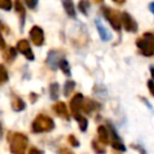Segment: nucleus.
Masks as SVG:
<instances>
[{
	"mask_svg": "<svg viewBox=\"0 0 154 154\" xmlns=\"http://www.w3.org/2000/svg\"><path fill=\"white\" fill-rule=\"evenodd\" d=\"M6 47V43H5V40H4V37H2V35L0 34V48L1 49H4Z\"/></svg>",
	"mask_w": 154,
	"mask_h": 154,
	"instance_id": "obj_31",
	"label": "nucleus"
},
{
	"mask_svg": "<svg viewBox=\"0 0 154 154\" xmlns=\"http://www.w3.org/2000/svg\"><path fill=\"white\" fill-rule=\"evenodd\" d=\"M82 106H83V95L81 93H78L70 101V107H71V111H72L73 116L78 114V112L82 109Z\"/></svg>",
	"mask_w": 154,
	"mask_h": 154,
	"instance_id": "obj_9",
	"label": "nucleus"
},
{
	"mask_svg": "<svg viewBox=\"0 0 154 154\" xmlns=\"http://www.w3.org/2000/svg\"><path fill=\"white\" fill-rule=\"evenodd\" d=\"M11 106H12L13 111L19 112V111H23L25 108V102L19 96H13L12 97V101H11Z\"/></svg>",
	"mask_w": 154,
	"mask_h": 154,
	"instance_id": "obj_14",
	"label": "nucleus"
},
{
	"mask_svg": "<svg viewBox=\"0 0 154 154\" xmlns=\"http://www.w3.org/2000/svg\"><path fill=\"white\" fill-rule=\"evenodd\" d=\"M91 146H93V149L96 152V154H105L106 149H105V147H103L102 144H100L99 142L93 141V142H91Z\"/></svg>",
	"mask_w": 154,
	"mask_h": 154,
	"instance_id": "obj_23",
	"label": "nucleus"
},
{
	"mask_svg": "<svg viewBox=\"0 0 154 154\" xmlns=\"http://www.w3.org/2000/svg\"><path fill=\"white\" fill-rule=\"evenodd\" d=\"M77 6H78V10H79L83 14H88V8H89V6H90L89 1H87V0H82V1L78 2Z\"/></svg>",
	"mask_w": 154,
	"mask_h": 154,
	"instance_id": "obj_21",
	"label": "nucleus"
},
{
	"mask_svg": "<svg viewBox=\"0 0 154 154\" xmlns=\"http://www.w3.org/2000/svg\"><path fill=\"white\" fill-rule=\"evenodd\" d=\"M136 45L143 55L150 57L154 54V35L153 34L146 32L143 35V37L137 38Z\"/></svg>",
	"mask_w": 154,
	"mask_h": 154,
	"instance_id": "obj_3",
	"label": "nucleus"
},
{
	"mask_svg": "<svg viewBox=\"0 0 154 154\" xmlns=\"http://www.w3.org/2000/svg\"><path fill=\"white\" fill-rule=\"evenodd\" d=\"M8 143L12 154H25L28 147V137L22 132H11L8 135Z\"/></svg>",
	"mask_w": 154,
	"mask_h": 154,
	"instance_id": "obj_1",
	"label": "nucleus"
},
{
	"mask_svg": "<svg viewBox=\"0 0 154 154\" xmlns=\"http://www.w3.org/2000/svg\"><path fill=\"white\" fill-rule=\"evenodd\" d=\"M16 55H17V51H16L13 47H8V48L5 51V53H4V58H5L7 61H12V60L16 58Z\"/></svg>",
	"mask_w": 154,
	"mask_h": 154,
	"instance_id": "obj_19",
	"label": "nucleus"
},
{
	"mask_svg": "<svg viewBox=\"0 0 154 154\" xmlns=\"http://www.w3.org/2000/svg\"><path fill=\"white\" fill-rule=\"evenodd\" d=\"M75 119L78 122V125H79L81 131H85L87 128H88V120H87V118L83 117V116H81V114L78 113V114L75 116Z\"/></svg>",
	"mask_w": 154,
	"mask_h": 154,
	"instance_id": "obj_17",
	"label": "nucleus"
},
{
	"mask_svg": "<svg viewBox=\"0 0 154 154\" xmlns=\"http://www.w3.org/2000/svg\"><path fill=\"white\" fill-rule=\"evenodd\" d=\"M95 25H96L97 32H99V35H100V37H101L102 41H109L112 38V34L102 25V23H101L100 19H95Z\"/></svg>",
	"mask_w": 154,
	"mask_h": 154,
	"instance_id": "obj_10",
	"label": "nucleus"
},
{
	"mask_svg": "<svg viewBox=\"0 0 154 154\" xmlns=\"http://www.w3.org/2000/svg\"><path fill=\"white\" fill-rule=\"evenodd\" d=\"M148 89H149V91L153 94V96H154V82L153 81H148Z\"/></svg>",
	"mask_w": 154,
	"mask_h": 154,
	"instance_id": "obj_29",
	"label": "nucleus"
},
{
	"mask_svg": "<svg viewBox=\"0 0 154 154\" xmlns=\"http://www.w3.org/2000/svg\"><path fill=\"white\" fill-rule=\"evenodd\" d=\"M61 153L63 154H72L70 150H67V149H61Z\"/></svg>",
	"mask_w": 154,
	"mask_h": 154,
	"instance_id": "obj_34",
	"label": "nucleus"
},
{
	"mask_svg": "<svg viewBox=\"0 0 154 154\" xmlns=\"http://www.w3.org/2000/svg\"><path fill=\"white\" fill-rule=\"evenodd\" d=\"M17 51L19 53H22L28 60H34V53L30 48V45H29V41L26 40H19L17 42Z\"/></svg>",
	"mask_w": 154,
	"mask_h": 154,
	"instance_id": "obj_8",
	"label": "nucleus"
},
{
	"mask_svg": "<svg viewBox=\"0 0 154 154\" xmlns=\"http://www.w3.org/2000/svg\"><path fill=\"white\" fill-rule=\"evenodd\" d=\"M102 13H103L105 18L108 20V23L112 25V28L114 30L119 31L120 28H122V19H120L119 13L116 10H113L111 7H107V6L102 7Z\"/></svg>",
	"mask_w": 154,
	"mask_h": 154,
	"instance_id": "obj_4",
	"label": "nucleus"
},
{
	"mask_svg": "<svg viewBox=\"0 0 154 154\" xmlns=\"http://www.w3.org/2000/svg\"><path fill=\"white\" fill-rule=\"evenodd\" d=\"M94 107H95V103H94L93 101H90V100H87V101H85V103H83L82 109H83L84 112L89 113V112H91V111L94 109Z\"/></svg>",
	"mask_w": 154,
	"mask_h": 154,
	"instance_id": "obj_24",
	"label": "nucleus"
},
{
	"mask_svg": "<svg viewBox=\"0 0 154 154\" xmlns=\"http://www.w3.org/2000/svg\"><path fill=\"white\" fill-rule=\"evenodd\" d=\"M14 8L17 11V13L19 14V19H20V28L23 30V26H24V20H25V8L23 6V4L20 1H16L14 2Z\"/></svg>",
	"mask_w": 154,
	"mask_h": 154,
	"instance_id": "obj_13",
	"label": "nucleus"
},
{
	"mask_svg": "<svg viewBox=\"0 0 154 154\" xmlns=\"http://www.w3.org/2000/svg\"><path fill=\"white\" fill-rule=\"evenodd\" d=\"M53 129H54V120L45 114H38L31 124V130L34 132H48Z\"/></svg>",
	"mask_w": 154,
	"mask_h": 154,
	"instance_id": "obj_2",
	"label": "nucleus"
},
{
	"mask_svg": "<svg viewBox=\"0 0 154 154\" xmlns=\"http://www.w3.org/2000/svg\"><path fill=\"white\" fill-rule=\"evenodd\" d=\"M12 7V2L10 0H0V8L4 11H10Z\"/></svg>",
	"mask_w": 154,
	"mask_h": 154,
	"instance_id": "obj_25",
	"label": "nucleus"
},
{
	"mask_svg": "<svg viewBox=\"0 0 154 154\" xmlns=\"http://www.w3.org/2000/svg\"><path fill=\"white\" fill-rule=\"evenodd\" d=\"M75 85H76V83H75L73 81H71V79H69V81L65 82V84H64V95H65L66 97L70 96V94H71L72 90L75 89Z\"/></svg>",
	"mask_w": 154,
	"mask_h": 154,
	"instance_id": "obj_18",
	"label": "nucleus"
},
{
	"mask_svg": "<svg viewBox=\"0 0 154 154\" xmlns=\"http://www.w3.org/2000/svg\"><path fill=\"white\" fill-rule=\"evenodd\" d=\"M67 141H69V143H70L71 146H73V147H78V146H79V142L76 140V137H75L73 135H70V136L67 137Z\"/></svg>",
	"mask_w": 154,
	"mask_h": 154,
	"instance_id": "obj_27",
	"label": "nucleus"
},
{
	"mask_svg": "<svg viewBox=\"0 0 154 154\" xmlns=\"http://www.w3.org/2000/svg\"><path fill=\"white\" fill-rule=\"evenodd\" d=\"M26 5H28L29 8H35L36 5H37V1L36 0H28L26 1Z\"/></svg>",
	"mask_w": 154,
	"mask_h": 154,
	"instance_id": "obj_28",
	"label": "nucleus"
},
{
	"mask_svg": "<svg viewBox=\"0 0 154 154\" xmlns=\"http://www.w3.org/2000/svg\"><path fill=\"white\" fill-rule=\"evenodd\" d=\"M28 154H42V152L40 150V149H37V148H30L29 149V152H28Z\"/></svg>",
	"mask_w": 154,
	"mask_h": 154,
	"instance_id": "obj_30",
	"label": "nucleus"
},
{
	"mask_svg": "<svg viewBox=\"0 0 154 154\" xmlns=\"http://www.w3.org/2000/svg\"><path fill=\"white\" fill-rule=\"evenodd\" d=\"M120 19H122V24L126 31H130V32L137 31V23L134 20V18L128 12H123L120 16Z\"/></svg>",
	"mask_w": 154,
	"mask_h": 154,
	"instance_id": "obj_7",
	"label": "nucleus"
},
{
	"mask_svg": "<svg viewBox=\"0 0 154 154\" xmlns=\"http://www.w3.org/2000/svg\"><path fill=\"white\" fill-rule=\"evenodd\" d=\"M64 59V53L60 51H51L47 55V64L52 70H57L59 66V63Z\"/></svg>",
	"mask_w": 154,
	"mask_h": 154,
	"instance_id": "obj_5",
	"label": "nucleus"
},
{
	"mask_svg": "<svg viewBox=\"0 0 154 154\" xmlns=\"http://www.w3.org/2000/svg\"><path fill=\"white\" fill-rule=\"evenodd\" d=\"M29 36H30V40L32 41V43H34L35 46H42V45H43L45 34H43V30H42L38 25H34V26L30 29Z\"/></svg>",
	"mask_w": 154,
	"mask_h": 154,
	"instance_id": "obj_6",
	"label": "nucleus"
},
{
	"mask_svg": "<svg viewBox=\"0 0 154 154\" xmlns=\"http://www.w3.org/2000/svg\"><path fill=\"white\" fill-rule=\"evenodd\" d=\"M63 6L65 8V12L70 16V17H75L76 16V8L72 1H63Z\"/></svg>",
	"mask_w": 154,
	"mask_h": 154,
	"instance_id": "obj_16",
	"label": "nucleus"
},
{
	"mask_svg": "<svg viewBox=\"0 0 154 154\" xmlns=\"http://www.w3.org/2000/svg\"><path fill=\"white\" fill-rule=\"evenodd\" d=\"M149 10H150V12L154 14V2H150V4H149Z\"/></svg>",
	"mask_w": 154,
	"mask_h": 154,
	"instance_id": "obj_33",
	"label": "nucleus"
},
{
	"mask_svg": "<svg viewBox=\"0 0 154 154\" xmlns=\"http://www.w3.org/2000/svg\"><path fill=\"white\" fill-rule=\"evenodd\" d=\"M53 111H54V112H55L58 116H60V117H63V118H66V119H69L67 107H66L65 102H63V101H59V102H57V103L53 106Z\"/></svg>",
	"mask_w": 154,
	"mask_h": 154,
	"instance_id": "obj_11",
	"label": "nucleus"
},
{
	"mask_svg": "<svg viewBox=\"0 0 154 154\" xmlns=\"http://www.w3.org/2000/svg\"><path fill=\"white\" fill-rule=\"evenodd\" d=\"M97 135H99V141L102 144H107L109 142V131L105 125H100L97 128Z\"/></svg>",
	"mask_w": 154,
	"mask_h": 154,
	"instance_id": "obj_12",
	"label": "nucleus"
},
{
	"mask_svg": "<svg viewBox=\"0 0 154 154\" xmlns=\"http://www.w3.org/2000/svg\"><path fill=\"white\" fill-rule=\"evenodd\" d=\"M66 76H71V71H70V65H69V63H67V60L66 59H63L60 63H59V66H58Z\"/></svg>",
	"mask_w": 154,
	"mask_h": 154,
	"instance_id": "obj_20",
	"label": "nucleus"
},
{
	"mask_svg": "<svg viewBox=\"0 0 154 154\" xmlns=\"http://www.w3.org/2000/svg\"><path fill=\"white\" fill-rule=\"evenodd\" d=\"M132 147H134V148H136V149H137L138 152H141L142 154H146V150H144L143 148H141V147H137V146H132Z\"/></svg>",
	"mask_w": 154,
	"mask_h": 154,
	"instance_id": "obj_32",
	"label": "nucleus"
},
{
	"mask_svg": "<svg viewBox=\"0 0 154 154\" xmlns=\"http://www.w3.org/2000/svg\"><path fill=\"white\" fill-rule=\"evenodd\" d=\"M112 147L117 150H120V152H125V146L123 144L122 141H117V142H112Z\"/></svg>",
	"mask_w": 154,
	"mask_h": 154,
	"instance_id": "obj_26",
	"label": "nucleus"
},
{
	"mask_svg": "<svg viewBox=\"0 0 154 154\" xmlns=\"http://www.w3.org/2000/svg\"><path fill=\"white\" fill-rule=\"evenodd\" d=\"M150 73H152V77L154 78V67H150Z\"/></svg>",
	"mask_w": 154,
	"mask_h": 154,
	"instance_id": "obj_35",
	"label": "nucleus"
},
{
	"mask_svg": "<svg viewBox=\"0 0 154 154\" xmlns=\"http://www.w3.org/2000/svg\"><path fill=\"white\" fill-rule=\"evenodd\" d=\"M49 96L52 100H58L59 97V83L53 82L49 85Z\"/></svg>",
	"mask_w": 154,
	"mask_h": 154,
	"instance_id": "obj_15",
	"label": "nucleus"
},
{
	"mask_svg": "<svg viewBox=\"0 0 154 154\" xmlns=\"http://www.w3.org/2000/svg\"><path fill=\"white\" fill-rule=\"evenodd\" d=\"M7 79H8L7 70H6V67H5L4 65H1V64H0V84H2V83H5V82H7Z\"/></svg>",
	"mask_w": 154,
	"mask_h": 154,
	"instance_id": "obj_22",
	"label": "nucleus"
}]
</instances>
